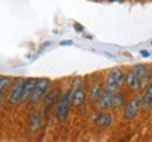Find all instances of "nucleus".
<instances>
[{
    "mask_svg": "<svg viewBox=\"0 0 152 142\" xmlns=\"http://www.w3.org/2000/svg\"><path fill=\"white\" fill-rule=\"evenodd\" d=\"M125 84H127V87H128V90H131V92H138V89H141V82H140V77L137 76L134 72L128 71L127 73H125Z\"/></svg>",
    "mask_w": 152,
    "mask_h": 142,
    "instance_id": "9d476101",
    "label": "nucleus"
},
{
    "mask_svg": "<svg viewBox=\"0 0 152 142\" xmlns=\"http://www.w3.org/2000/svg\"><path fill=\"white\" fill-rule=\"evenodd\" d=\"M62 90L61 89H55L54 90H49L48 93H47V96L44 97V107H42V113H45L47 110L51 107V106H56V103L59 101V98L62 97Z\"/></svg>",
    "mask_w": 152,
    "mask_h": 142,
    "instance_id": "1a4fd4ad",
    "label": "nucleus"
},
{
    "mask_svg": "<svg viewBox=\"0 0 152 142\" xmlns=\"http://www.w3.org/2000/svg\"><path fill=\"white\" fill-rule=\"evenodd\" d=\"M131 71L140 77V80L144 79V77H149V72H148V68L145 65H134L131 68Z\"/></svg>",
    "mask_w": 152,
    "mask_h": 142,
    "instance_id": "dca6fc26",
    "label": "nucleus"
},
{
    "mask_svg": "<svg viewBox=\"0 0 152 142\" xmlns=\"http://www.w3.org/2000/svg\"><path fill=\"white\" fill-rule=\"evenodd\" d=\"M51 89V80L47 77H41L37 79V83L34 86V90L31 92V96L28 98V104L30 106H37L39 103V100L47 96V93Z\"/></svg>",
    "mask_w": 152,
    "mask_h": 142,
    "instance_id": "7ed1b4c3",
    "label": "nucleus"
},
{
    "mask_svg": "<svg viewBox=\"0 0 152 142\" xmlns=\"http://www.w3.org/2000/svg\"><path fill=\"white\" fill-rule=\"evenodd\" d=\"M71 104L73 107H80L86 101V92L80 77H75L71 83Z\"/></svg>",
    "mask_w": 152,
    "mask_h": 142,
    "instance_id": "f257e3e1",
    "label": "nucleus"
},
{
    "mask_svg": "<svg viewBox=\"0 0 152 142\" xmlns=\"http://www.w3.org/2000/svg\"><path fill=\"white\" fill-rule=\"evenodd\" d=\"M140 107H141V97L138 94H134L130 100L125 101L124 107H123V118L127 121L134 120Z\"/></svg>",
    "mask_w": 152,
    "mask_h": 142,
    "instance_id": "39448f33",
    "label": "nucleus"
},
{
    "mask_svg": "<svg viewBox=\"0 0 152 142\" xmlns=\"http://www.w3.org/2000/svg\"><path fill=\"white\" fill-rule=\"evenodd\" d=\"M123 83H125V73L120 68H113L104 79V89L115 93Z\"/></svg>",
    "mask_w": 152,
    "mask_h": 142,
    "instance_id": "f03ea898",
    "label": "nucleus"
},
{
    "mask_svg": "<svg viewBox=\"0 0 152 142\" xmlns=\"http://www.w3.org/2000/svg\"><path fill=\"white\" fill-rule=\"evenodd\" d=\"M125 104V96L123 92H115L113 94V101H111V109L114 110H120L121 107H124Z\"/></svg>",
    "mask_w": 152,
    "mask_h": 142,
    "instance_id": "2eb2a0df",
    "label": "nucleus"
},
{
    "mask_svg": "<svg viewBox=\"0 0 152 142\" xmlns=\"http://www.w3.org/2000/svg\"><path fill=\"white\" fill-rule=\"evenodd\" d=\"M72 44V41H64V42H61V45H69Z\"/></svg>",
    "mask_w": 152,
    "mask_h": 142,
    "instance_id": "6ab92c4d",
    "label": "nucleus"
},
{
    "mask_svg": "<svg viewBox=\"0 0 152 142\" xmlns=\"http://www.w3.org/2000/svg\"><path fill=\"white\" fill-rule=\"evenodd\" d=\"M141 107L144 110L152 109V83L144 89V93L141 96Z\"/></svg>",
    "mask_w": 152,
    "mask_h": 142,
    "instance_id": "4468645a",
    "label": "nucleus"
},
{
    "mask_svg": "<svg viewBox=\"0 0 152 142\" xmlns=\"http://www.w3.org/2000/svg\"><path fill=\"white\" fill-rule=\"evenodd\" d=\"M103 84L100 80H94V82L90 84V89H89V98L92 103H97L100 96H102V92H103Z\"/></svg>",
    "mask_w": 152,
    "mask_h": 142,
    "instance_id": "9b49d317",
    "label": "nucleus"
},
{
    "mask_svg": "<svg viewBox=\"0 0 152 142\" xmlns=\"http://www.w3.org/2000/svg\"><path fill=\"white\" fill-rule=\"evenodd\" d=\"M113 92H110L107 89H103L102 92V96L99 98L97 101V106L100 107L102 110H109L111 109V101H113Z\"/></svg>",
    "mask_w": 152,
    "mask_h": 142,
    "instance_id": "ddd939ff",
    "label": "nucleus"
},
{
    "mask_svg": "<svg viewBox=\"0 0 152 142\" xmlns=\"http://www.w3.org/2000/svg\"><path fill=\"white\" fill-rule=\"evenodd\" d=\"M42 124V111L34 110L27 118V128L30 132H37Z\"/></svg>",
    "mask_w": 152,
    "mask_h": 142,
    "instance_id": "6e6552de",
    "label": "nucleus"
},
{
    "mask_svg": "<svg viewBox=\"0 0 152 142\" xmlns=\"http://www.w3.org/2000/svg\"><path fill=\"white\" fill-rule=\"evenodd\" d=\"M23 84H24V79H16L13 82L10 94H9V104H17L21 103V92H23Z\"/></svg>",
    "mask_w": 152,
    "mask_h": 142,
    "instance_id": "423d86ee",
    "label": "nucleus"
},
{
    "mask_svg": "<svg viewBox=\"0 0 152 142\" xmlns=\"http://www.w3.org/2000/svg\"><path fill=\"white\" fill-rule=\"evenodd\" d=\"M141 55L142 56H149V52L148 51H141Z\"/></svg>",
    "mask_w": 152,
    "mask_h": 142,
    "instance_id": "a211bd4d",
    "label": "nucleus"
},
{
    "mask_svg": "<svg viewBox=\"0 0 152 142\" xmlns=\"http://www.w3.org/2000/svg\"><path fill=\"white\" fill-rule=\"evenodd\" d=\"M37 83L35 77H28L24 79V84H23V92H21V103L23 101H28V98L31 96V92L34 90V86Z\"/></svg>",
    "mask_w": 152,
    "mask_h": 142,
    "instance_id": "f8f14e48",
    "label": "nucleus"
},
{
    "mask_svg": "<svg viewBox=\"0 0 152 142\" xmlns=\"http://www.w3.org/2000/svg\"><path fill=\"white\" fill-rule=\"evenodd\" d=\"M71 90L68 89L65 93L62 94V97L59 98V101L56 103L55 106V118L61 122H64V121L68 118V114H69V110H71Z\"/></svg>",
    "mask_w": 152,
    "mask_h": 142,
    "instance_id": "20e7f679",
    "label": "nucleus"
},
{
    "mask_svg": "<svg viewBox=\"0 0 152 142\" xmlns=\"http://www.w3.org/2000/svg\"><path fill=\"white\" fill-rule=\"evenodd\" d=\"M10 83H11L10 76H0V96L4 93V90L9 87Z\"/></svg>",
    "mask_w": 152,
    "mask_h": 142,
    "instance_id": "f3484780",
    "label": "nucleus"
},
{
    "mask_svg": "<svg viewBox=\"0 0 152 142\" xmlns=\"http://www.w3.org/2000/svg\"><path fill=\"white\" fill-rule=\"evenodd\" d=\"M93 124L97 127L99 130H107L113 124V117H111V114L106 113V111L96 113L94 117H93Z\"/></svg>",
    "mask_w": 152,
    "mask_h": 142,
    "instance_id": "0eeeda50",
    "label": "nucleus"
}]
</instances>
